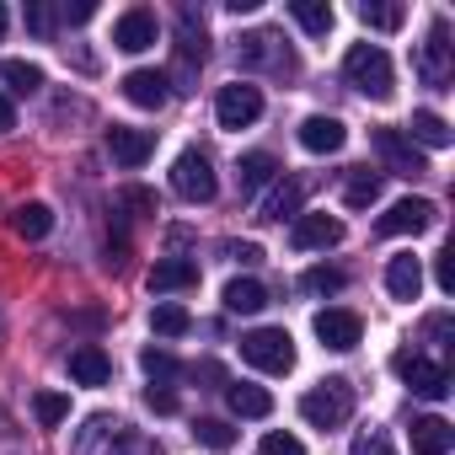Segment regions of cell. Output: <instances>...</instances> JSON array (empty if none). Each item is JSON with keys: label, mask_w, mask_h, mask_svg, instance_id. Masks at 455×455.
<instances>
[{"label": "cell", "mask_w": 455, "mask_h": 455, "mask_svg": "<svg viewBox=\"0 0 455 455\" xmlns=\"http://www.w3.org/2000/svg\"><path fill=\"white\" fill-rule=\"evenodd\" d=\"M193 439L209 444V450H231V444H236V428L220 423V418H198V423H193Z\"/></svg>", "instance_id": "836d02e7"}, {"label": "cell", "mask_w": 455, "mask_h": 455, "mask_svg": "<svg viewBox=\"0 0 455 455\" xmlns=\"http://www.w3.org/2000/svg\"><path fill=\"white\" fill-rule=\"evenodd\" d=\"M348 455H396V450H391V439H386L380 428H370V434H359V439H354V450H348Z\"/></svg>", "instance_id": "8d00e7d4"}, {"label": "cell", "mask_w": 455, "mask_h": 455, "mask_svg": "<svg viewBox=\"0 0 455 455\" xmlns=\"http://www.w3.org/2000/svg\"><path fill=\"white\" fill-rule=\"evenodd\" d=\"M225 252H231L236 263H263V247H258V242H231Z\"/></svg>", "instance_id": "b9f144b4"}, {"label": "cell", "mask_w": 455, "mask_h": 455, "mask_svg": "<svg viewBox=\"0 0 455 455\" xmlns=\"http://www.w3.org/2000/svg\"><path fill=\"white\" fill-rule=\"evenodd\" d=\"M193 380H209V386H220V380H225V370H220L214 359H204V364H193Z\"/></svg>", "instance_id": "f6af8a7d"}, {"label": "cell", "mask_w": 455, "mask_h": 455, "mask_svg": "<svg viewBox=\"0 0 455 455\" xmlns=\"http://www.w3.org/2000/svg\"><path fill=\"white\" fill-rule=\"evenodd\" d=\"M0 76H6V86H12V92H22V97L44 86V70H38L33 60H6V65H0Z\"/></svg>", "instance_id": "1f68e13d"}, {"label": "cell", "mask_w": 455, "mask_h": 455, "mask_svg": "<svg viewBox=\"0 0 455 455\" xmlns=\"http://www.w3.org/2000/svg\"><path fill=\"white\" fill-rule=\"evenodd\" d=\"M28 28H33L38 38H49V28H54V17H49V6H33V12H28Z\"/></svg>", "instance_id": "ee69618b"}, {"label": "cell", "mask_w": 455, "mask_h": 455, "mask_svg": "<svg viewBox=\"0 0 455 455\" xmlns=\"http://www.w3.org/2000/svg\"><path fill=\"white\" fill-rule=\"evenodd\" d=\"M375 198H380V172L354 166V172H348V188H343V204H348V209H370Z\"/></svg>", "instance_id": "f1b7e54d"}, {"label": "cell", "mask_w": 455, "mask_h": 455, "mask_svg": "<svg viewBox=\"0 0 455 455\" xmlns=\"http://www.w3.org/2000/svg\"><path fill=\"white\" fill-rule=\"evenodd\" d=\"M33 418H38L44 428H60V423L70 418V396H65V391H38V396H33Z\"/></svg>", "instance_id": "4dcf8cb0"}, {"label": "cell", "mask_w": 455, "mask_h": 455, "mask_svg": "<svg viewBox=\"0 0 455 455\" xmlns=\"http://www.w3.org/2000/svg\"><path fill=\"white\" fill-rule=\"evenodd\" d=\"M0 28H6V6H0Z\"/></svg>", "instance_id": "c3c4849f"}, {"label": "cell", "mask_w": 455, "mask_h": 455, "mask_svg": "<svg viewBox=\"0 0 455 455\" xmlns=\"http://www.w3.org/2000/svg\"><path fill=\"white\" fill-rule=\"evenodd\" d=\"M172 188H177V198H188V204H209V198L220 193L209 156H204V150H182V156L172 161Z\"/></svg>", "instance_id": "52a82bcc"}, {"label": "cell", "mask_w": 455, "mask_h": 455, "mask_svg": "<svg viewBox=\"0 0 455 455\" xmlns=\"http://www.w3.org/2000/svg\"><path fill=\"white\" fill-rule=\"evenodd\" d=\"M140 364H145V375H150L156 386H172V380L182 375V364H177L166 348H145V354H140Z\"/></svg>", "instance_id": "d6a6232c"}, {"label": "cell", "mask_w": 455, "mask_h": 455, "mask_svg": "<svg viewBox=\"0 0 455 455\" xmlns=\"http://www.w3.org/2000/svg\"><path fill=\"white\" fill-rule=\"evenodd\" d=\"M150 327H156V338H188V332H193V316H188L182 306L166 300V306L150 311Z\"/></svg>", "instance_id": "f546056e"}, {"label": "cell", "mask_w": 455, "mask_h": 455, "mask_svg": "<svg viewBox=\"0 0 455 455\" xmlns=\"http://www.w3.org/2000/svg\"><path fill=\"white\" fill-rule=\"evenodd\" d=\"M450 444H455V428L444 423V418H412V455H450Z\"/></svg>", "instance_id": "44dd1931"}, {"label": "cell", "mask_w": 455, "mask_h": 455, "mask_svg": "<svg viewBox=\"0 0 455 455\" xmlns=\"http://www.w3.org/2000/svg\"><path fill=\"white\" fill-rule=\"evenodd\" d=\"M204 54H209V49H204V17H198L193 6H182V17H177V70H172V76L182 81L177 92H193ZM172 76H166V81H172Z\"/></svg>", "instance_id": "277c9868"}, {"label": "cell", "mask_w": 455, "mask_h": 455, "mask_svg": "<svg viewBox=\"0 0 455 455\" xmlns=\"http://www.w3.org/2000/svg\"><path fill=\"white\" fill-rule=\"evenodd\" d=\"M268 306V290L258 279H231L225 284V311H236V316H258Z\"/></svg>", "instance_id": "484cf974"}, {"label": "cell", "mask_w": 455, "mask_h": 455, "mask_svg": "<svg viewBox=\"0 0 455 455\" xmlns=\"http://www.w3.org/2000/svg\"><path fill=\"white\" fill-rule=\"evenodd\" d=\"M150 295H172V290H193L198 284V263L193 258H161L156 268H150Z\"/></svg>", "instance_id": "ac0fdd59"}, {"label": "cell", "mask_w": 455, "mask_h": 455, "mask_svg": "<svg viewBox=\"0 0 455 455\" xmlns=\"http://www.w3.org/2000/svg\"><path fill=\"white\" fill-rule=\"evenodd\" d=\"M343 76H348L354 92H364L375 102H391L396 97V70H391V60H386L380 44H354L348 60H343Z\"/></svg>", "instance_id": "6da1fadb"}, {"label": "cell", "mask_w": 455, "mask_h": 455, "mask_svg": "<svg viewBox=\"0 0 455 455\" xmlns=\"http://www.w3.org/2000/svg\"><path fill=\"white\" fill-rule=\"evenodd\" d=\"M386 290H391V300H418V290H423V263H418L412 252L391 258V263H386Z\"/></svg>", "instance_id": "ffe728a7"}, {"label": "cell", "mask_w": 455, "mask_h": 455, "mask_svg": "<svg viewBox=\"0 0 455 455\" xmlns=\"http://www.w3.org/2000/svg\"><path fill=\"white\" fill-rule=\"evenodd\" d=\"M118 204H124V209H140V214H156V193H150V188H124Z\"/></svg>", "instance_id": "f35d334b"}, {"label": "cell", "mask_w": 455, "mask_h": 455, "mask_svg": "<svg viewBox=\"0 0 455 455\" xmlns=\"http://www.w3.org/2000/svg\"><path fill=\"white\" fill-rule=\"evenodd\" d=\"M407 129H412V134H407L412 145H428V150H444V145H450V124H444L439 113H428V108H423V113H412V124H407Z\"/></svg>", "instance_id": "83f0119b"}, {"label": "cell", "mask_w": 455, "mask_h": 455, "mask_svg": "<svg viewBox=\"0 0 455 455\" xmlns=\"http://www.w3.org/2000/svg\"><path fill=\"white\" fill-rule=\"evenodd\" d=\"M370 140H375V156L386 161V172H391V177H423V172H428L423 150H418L402 129H375Z\"/></svg>", "instance_id": "9c48e42d"}, {"label": "cell", "mask_w": 455, "mask_h": 455, "mask_svg": "<svg viewBox=\"0 0 455 455\" xmlns=\"http://www.w3.org/2000/svg\"><path fill=\"white\" fill-rule=\"evenodd\" d=\"M124 97H129L134 108L156 113V108H166V97H172V81H166L161 70H129V76H124Z\"/></svg>", "instance_id": "2e32d148"}, {"label": "cell", "mask_w": 455, "mask_h": 455, "mask_svg": "<svg viewBox=\"0 0 455 455\" xmlns=\"http://www.w3.org/2000/svg\"><path fill=\"white\" fill-rule=\"evenodd\" d=\"M242 359L263 375H290L295 370V338L284 327H258L242 338Z\"/></svg>", "instance_id": "3957f363"}, {"label": "cell", "mask_w": 455, "mask_h": 455, "mask_svg": "<svg viewBox=\"0 0 455 455\" xmlns=\"http://www.w3.org/2000/svg\"><path fill=\"white\" fill-rule=\"evenodd\" d=\"M418 76H423L428 86H439V92L455 81V60H450V22H444V17L428 28V44L418 49Z\"/></svg>", "instance_id": "30bf717a"}, {"label": "cell", "mask_w": 455, "mask_h": 455, "mask_svg": "<svg viewBox=\"0 0 455 455\" xmlns=\"http://www.w3.org/2000/svg\"><path fill=\"white\" fill-rule=\"evenodd\" d=\"M316 338H322V348H332V354H348V348H359V338H364V322L354 316V311H338V306H327V311H316Z\"/></svg>", "instance_id": "7c38bea8"}, {"label": "cell", "mask_w": 455, "mask_h": 455, "mask_svg": "<svg viewBox=\"0 0 455 455\" xmlns=\"http://www.w3.org/2000/svg\"><path fill=\"white\" fill-rule=\"evenodd\" d=\"M12 231L22 236V242H44L49 231H54V209L49 204H17V214H12Z\"/></svg>", "instance_id": "603a6c76"}, {"label": "cell", "mask_w": 455, "mask_h": 455, "mask_svg": "<svg viewBox=\"0 0 455 455\" xmlns=\"http://www.w3.org/2000/svg\"><path fill=\"white\" fill-rule=\"evenodd\" d=\"M300 290H306V295H338V290H343V274H338V268H306Z\"/></svg>", "instance_id": "d590c367"}, {"label": "cell", "mask_w": 455, "mask_h": 455, "mask_svg": "<svg viewBox=\"0 0 455 455\" xmlns=\"http://www.w3.org/2000/svg\"><path fill=\"white\" fill-rule=\"evenodd\" d=\"M108 156L134 172V166H145V161L156 156V134H150V129H124V124H113V129H108Z\"/></svg>", "instance_id": "5bb4252c"}, {"label": "cell", "mask_w": 455, "mask_h": 455, "mask_svg": "<svg viewBox=\"0 0 455 455\" xmlns=\"http://www.w3.org/2000/svg\"><path fill=\"white\" fill-rule=\"evenodd\" d=\"M263 455H306V444L295 434H263Z\"/></svg>", "instance_id": "74e56055"}, {"label": "cell", "mask_w": 455, "mask_h": 455, "mask_svg": "<svg viewBox=\"0 0 455 455\" xmlns=\"http://www.w3.org/2000/svg\"><path fill=\"white\" fill-rule=\"evenodd\" d=\"M300 198H306V182H300V177H284V182H274V193L263 198L258 220H295V214H300Z\"/></svg>", "instance_id": "7402d4cb"}, {"label": "cell", "mask_w": 455, "mask_h": 455, "mask_svg": "<svg viewBox=\"0 0 455 455\" xmlns=\"http://www.w3.org/2000/svg\"><path fill=\"white\" fill-rule=\"evenodd\" d=\"M290 17H295L311 38H327V33H332V22H338V12L327 6V0H290Z\"/></svg>", "instance_id": "4316f807"}, {"label": "cell", "mask_w": 455, "mask_h": 455, "mask_svg": "<svg viewBox=\"0 0 455 455\" xmlns=\"http://www.w3.org/2000/svg\"><path fill=\"white\" fill-rule=\"evenodd\" d=\"M423 338L444 348V338H450V311H439V316H428V322H423Z\"/></svg>", "instance_id": "60d3db41"}, {"label": "cell", "mask_w": 455, "mask_h": 455, "mask_svg": "<svg viewBox=\"0 0 455 455\" xmlns=\"http://www.w3.org/2000/svg\"><path fill=\"white\" fill-rule=\"evenodd\" d=\"M434 225V204L428 198H396L380 220H375V231L380 236H418V231H428Z\"/></svg>", "instance_id": "8fae6325"}, {"label": "cell", "mask_w": 455, "mask_h": 455, "mask_svg": "<svg viewBox=\"0 0 455 455\" xmlns=\"http://www.w3.org/2000/svg\"><path fill=\"white\" fill-rule=\"evenodd\" d=\"M274 177H279V161H274L268 150H252V156L236 161V182H242V193H258V188H268Z\"/></svg>", "instance_id": "d4e9b609"}, {"label": "cell", "mask_w": 455, "mask_h": 455, "mask_svg": "<svg viewBox=\"0 0 455 455\" xmlns=\"http://www.w3.org/2000/svg\"><path fill=\"white\" fill-rule=\"evenodd\" d=\"M214 118H220V129H252V124L263 118V92L247 86V81L220 86V97H214Z\"/></svg>", "instance_id": "ba28073f"}, {"label": "cell", "mask_w": 455, "mask_h": 455, "mask_svg": "<svg viewBox=\"0 0 455 455\" xmlns=\"http://www.w3.org/2000/svg\"><path fill=\"white\" fill-rule=\"evenodd\" d=\"M70 380L76 386H108L113 380V359L97 343H81V348H70Z\"/></svg>", "instance_id": "d6986e66"}, {"label": "cell", "mask_w": 455, "mask_h": 455, "mask_svg": "<svg viewBox=\"0 0 455 455\" xmlns=\"http://www.w3.org/2000/svg\"><path fill=\"white\" fill-rule=\"evenodd\" d=\"M92 12L97 6H86V0H81V6H65V22H92Z\"/></svg>", "instance_id": "7dc6e473"}, {"label": "cell", "mask_w": 455, "mask_h": 455, "mask_svg": "<svg viewBox=\"0 0 455 455\" xmlns=\"http://www.w3.org/2000/svg\"><path fill=\"white\" fill-rule=\"evenodd\" d=\"M145 402H150L156 412H177V396H172L166 386H150V391H145Z\"/></svg>", "instance_id": "7bdbcfd3"}, {"label": "cell", "mask_w": 455, "mask_h": 455, "mask_svg": "<svg viewBox=\"0 0 455 455\" xmlns=\"http://www.w3.org/2000/svg\"><path fill=\"white\" fill-rule=\"evenodd\" d=\"M300 418L311 428H343L354 418V386L348 380H322L300 396Z\"/></svg>", "instance_id": "7a4b0ae2"}, {"label": "cell", "mask_w": 455, "mask_h": 455, "mask_svg": "<svg viewBox=\"0 0 455 455\" xmlns=\"http://www.w3.org/2000/svg\"><path fill=\"white\" fill-rule=\"evenodd\" d=\"M338 242H343V220H332V214H295V231H290L295 252H327Z\"/></svg>", "instance_id": "4fadbf2b"}, {"label": "cell", "mask_w": 455, "mask_h": 455, "mask_svg": "<svg viewBox=\"0 0 455 455\" xmlns=\"http://www.w3.org/2000/svg\"><path fill=\"white\" fill-rule=\"evenodd\" d=\"M236 60H242L247 70H279V76H295V54L279 44V33H274V28L242 33V44H236Z\"/></svg>", "instance_id": "8992f818"}, {"label": "cell", "mask_w": 455, "mask_h": 455, "mask_svg": "<svg viewBox=\"0 0 455 455\" xmlns=\"http://www.w3.org/2000/svg\"><path fill=\"white\" fill-rule=\"evenodd\" d=\"M391 370L407 380L412 396H428V402H444V396H450V370L434 364V359H423V354H412V348H402V354L391 359Z\"/></svg>", "instance_id": "5b68a950"}, {"label": "cell", "mask_w": 455, "mask_h": 455, "mask_svg": "<svg viewBox=\"0 0 455 455\" xmlns=\"http://www.w3.org/2000/svg\"><path fill=\"white\" fill-rule=\"evenodd\" d=\"M225 402H231L236 418H268V412H274V396H268L263 386H247V380L225 386Z\"/></svg>", "instance_id": "cb8c5ba5"}, {"label": "cell", "mask_w": 455, "mask_h": 455, "mask_svg": "<svg viewBox=\"0 0 455 455\" xmlns=\"http://www.w3.org/2000/svg\"><path fill=\"white\" fill-rule=\"evenodd\" d=\"M434 279H439V290H444V295L455 290V252H439V263H434Z\"/></svg>", "instance_id": "ab89813d"}, {"label": "cell", "mask_w": 455, "mask_h": 455, "mask_svg": "<svg viewBox=\"0 0 455 455\" xmlns=\"http://www.w3.org/2000/svg\"><path fill=\"white\" fill-rule=\"evenodd\" d=\"M150 44H156V12L134 6V12H124V17L113 22V49H124V54H145Z\"/></svg>", "instance_id": "9a60e30c"}, {"label": "cell", "mask_w": 455, "mask_h": 455, "mask_svg": "<svg viewBox=\"0 0 455 455\" xmlns=\"http://www.w3.org/2000/svg\"><path fill=\"white\" fill-rule=\"evenodd\" d=\"M343 140H348V129H343L332 113H311V118L300 124V145H306L311 156H338Z\"/></svg>", "instance_id": "e0dca14e"}, {"label": "cell", "mask_w": 455, "mask_h": 455, "mask_svg": "<svg viewBox=\"0 0 455 455\" xmlns=\"http://www.w3.org/2000/svg\"><path fill=\"white\" fill-rule=\"evenodd\" d=\"M12 129H17V108L0 97V134H12Z\"/></svg>", "instance_id": "bcb514c9"}, {"label": "cell", "mask_w": 455, "mask_h": 455, "mask_svg": "<svg viewBox=\"0 0 455 455\" xmlns=\"http://www.w3.org/2000/svg\"><path fill=\"white\" fill-rule=\"evenodd\" d=\"M359 22H364V28H380V33H396V28L407 22V12H402V6H375V0H364V6H359Z\"/></svg>", "instance_id": "e575fe53"}]
</instances>
